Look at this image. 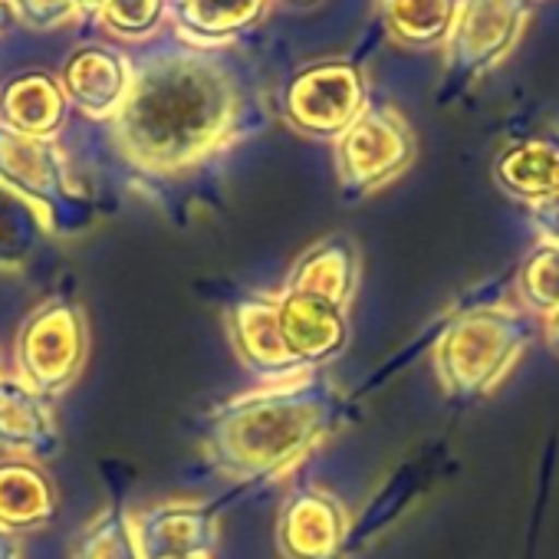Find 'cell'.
<instances>
[{
	"label": "cell",
	"mask_w": 559,
	"mask_h": 559,
	"mask_svg": "<svg viewBox=\"0 0 559 559\" xmlns=\"http://www.w3.org/2000/svg\"><path fill=\"white\" fill-rule=\"evenodd\" d=\"M243 96L234 73L204 53H162L145 60L126 106L109 122L112 148L132 185L165 204L204 165L240 139Z\"/></svg>",
	"instance_id": "cell-1"
},
{
	"label": "cell",
	"mask_w": 559,
	"mask_h": 559,
	"mask_svg": "<svg viewBox=\"0 0 559 559\" xmlns=\"http://www.w3.org/2000/svg\"><path fill=\"white\" fill-rule=\"evenodd\" d=\"M340 421V395L317 369L263 382L204 418V461L227 480H273L300 464Z\"/></svg>",
	"instance_id": "cell-2"
},
{
	"label": "cell",
	"mask_w": 559,
	"mask_h": 559,
	"mask_svg": "<svg viewBox=\"0 0 559 559\" xmlns=\"http://www.w3.org/2000/svg\"><path fill=\"white\" fill-rule=\"evenodd\" d=\"M0 191L37 217L47 240H76L99 214L57 139H34L4 126H0Z\"/></svg>",
	"instance_id": "cell-3"
},
{
	"label": "cell",
	"mask_w": 559,
	"mask_h": 559,
	"mask_svg": "<svg viewBox=\"0 0 559 559\" xmlns=\"http://www.w3.org/2000/svg\"><path fill=\"white\" fill-rule=\"evenodd\" d=\"M90 359L86 310L70 294H53L27 313L14 340V372L50 402L67 395Z\"/></svg>",
	"instance_id": "cell-4"
},
{
	"label": "cell",
	"mask_w": 559,
	"mask_h": 559,
	"mask_svg": "<svg viewBox=\"0 0 559 559\" xmlns=\"http://www.w3.org/2000/svg\"><path fill=\"white\" fill-rule=\"evenodd\" d=\"M369 106L366 73L343 57L300 67L280 93L284 122L310 139H340Z\"/></svg>",
	"instance_id": "cell-5"
},
{
	"label": "cell",
	"mask_w": 559,
	"mask_h": 559,
	"mask_svg": "<svg viewBox=\"0 0 559 559\" xmlns=\"http://www.w3.org/2000/svg\"><path fill=\"white\" fill-rule=\"evenodd\" d=\"M530 17L533 0H461L444 44V93H464L484 73L497 70L523 40Z\"/></svg>",
	"instance_id": "cell-6"
},
{
	"label": "cell",
	"mask_w": 559,
	"mask_h": 559,
	"mask_svg": "<svg viewBox=\"0 0 559 559\" xmlns=\"http://www.w3.org/2000/svg\"><path fill=\"white\" fill-rule=\"evenodd\" d=\"M415 162V132L408 119L385 103H369L362 116L336 139V171L346 198H366L395 181Z\"/></svg>",
	"instance_id": "cell-7"
},
{
	"label": "cell",
	"mask_w": 559,
	"mask_h": 559,
	"mask_svg": "<svg viewBox=\"0 0 559 559\" xmlns=\"http://www.w3.org/2000/svg\"><path fill=\"white\" fill-rule=\"evenodd\" d=\"M142 559H214L217 510L201 500H158L132 513Z\"/></svg>",
	"instance_id": "cell-8"
},
{
	"label": "cell",
	"mask_w": 559,
	"mask_h": 559,
	"mask_svg": "<svg viewBox=\"0 0 559 559\" xmlns=\"http://www.w3.org/2000/svg\"><path fill=\"white\" fill-rule=\"evenodd\" d=\"M227 336L237 362L260 382L290 379L304 369L284 343L276 320V294H243L227 310Z\"/></svg>",
	"instance_id": "cell-9"
},
{
	"label": "cell",
	"mask_w": 559,
	"mask_h": 559,
	"mask_svg": "<svg viewBox=\"0 0 559 559\" xmlns=\"http://www.w3.org/2000/svg\"><path fill=\"white\" fill-rule=\"evenodd\" d=\"M132 76L135 67L126 53L103 44H86L67 57L57 80L67 93L70 109L93 122H112L129 99Z\"/></svg>",
	"instance_id": "cell-10"
},
{
	"label": "cell",
	"mask_w": 559,
	"mask_h": 559,
	"mask_svg": "<svg viewBox=\"0 0 559 559\" xmlns=\"http://www.w3.org/2000/svg\"><path fill=\"white\" fill-rule=\"evenodd\" d=\"M63 448L53 402L17 372L0 376V451L4 457L47 461Z\"/></svg>",
	"instance_id": "cell-11"
},
{
	"label": "cell",
	"mask_w": 559,
	"mask_h": 559,
	"mask_svg": "<svg viewBox=\"0 0 559 559\" xmlns=\"http://www.w3.org/2000/svg\"><path fill=\"white\" fill-rule=\"evenodd\" d=\"M276 320L287 349L304 369H320L346 349L349 326L346 310L307 297V294H276Z\"/></svg>",
	"instance_id": "cell-12"
},
{
	"label": "cell",
	"mask_w": 559,
	"mask_h": 559,
	"mask_svg": "<svg viewBox=\"0 0 559 559\" xmlns=\"http://www.w3.org/2000/svg\"><path fill=\"white\" fill-rule=\"evenodd\" d=\"M346 510L323 490L294 493L276 516V546L287 559H330L343 546Z\"/></svg>",
	"instance_id": "cell-13"
},
{
	"label": "cell",
	"mask_w": 559,
	"mask_h": 559,
	"mask_svg": "<svg viewBox=\"0 0 559 559\" xmlns=\"http://www.w3.org/2000/svg\"><path fill=\"white\" fill-rule=\"evenodd\" d=\"M70 103L53 73L27 70L0 86V126L34 139H57L67 126Z\"/></svg>",
	"instance_id": "cell-14"
},
{
	"label": "cell",
	"mask_w": 559,
	"mask_h": 559,
	"mask_svg": "<svg viewBox=\"0 0 559 559\" xmlns=\"http://www.w3.org/2000/svg\"><path fill=\"white\" fill-rule=\"evenodd\" d=\"M359 280V250L349 237L336 234L313 243L287 276V294H307L326 300L340 310H349Z\"/></svg>",
	"instance_id": "cell-15"
},
{
	"label": "cell",
	"mask_w": 559,
	"mask_h": 559,
	"mask_svg": "<svg viewBox=\"0 0 559 559\" xmlns=\"http://www.w3.org/2000/svg\"><path fill=\"white\" fill-rule=\"evenodd\" d=\"M57 516V487L44 464L0 457V526L24 536L50 526Z\"/></svg>",
	"instance_id": "cell-16"
},
{
	"label": "cell",
	"mask_w": 559,
	"mask_h": 559,
	"mask_svg": "<svg viewBox=\"0 0 559 559\" xmlns=\"http://www.w3.org/2000/svg\"><path fill=\"white\" fill-rule=\"evenodd\" d=\"M493 178L507 194L520 201H552L559 194V148L539 139L513 142L497 155Z\"/></svg>",
	"instance_id": "cell-17"
},
{
	"label": "cell",
	"mask_w": 559,
	"mask_h": 559,
	"mask_svg": "<svg viewBox=\"0 0 559 559\" xmlns=\"http://www.w3.org/2000/svg\"><path fill=\"white\" fill-rule=\"evenodd\" d=\"M263 8L266 0H168V17L191 47H214L247 31Z\"/></svg>",
	"instance_id": "cell-18"
},
{
	"label": "cell",
	"mask_w": 559,
	"mask_h": 559,
	"mask_svg": "<svg viewBox=\"0 0 559 559\" xmlns=\"http://www.w3.org/2000/svg\"><path fill=\"white\" fill-rule=\"evenodd\" d=\"M461 0H382V21L392 40L415 50L444 47Z\"/></svg>",
	"instance_id": "cell-19"
},
{
	"label": "cell",
	"mask_w": 559,
	"mask_h": 559,
	"mask_svg": "<svg viewBox=\"0 0 559 559\" xmlns=\"http://www.w3.org/2000/svg\"><path fill=\"white\" fill-rule=\"evenodd\" d=\"M70 559H142L132 513L122 503L103 507L73 539Z\"/></svg>",
	"instance_id": "cell-20"
},
{
	"label": "cell",
	"mask_w": 559,
	"mask_h": 559,
	"mask_svg": "<svg viewBox=\"0 0 559 559\" xmlns=\"http://www.w3.org/2000/svg\"><path fill=\"white\" fill-rule=\"evenodd\" d=\"M40 240H47V234L40 230L37 217L21 201L0 191V270H21Z\"/></svg>",
	"instance_id": "cell-21"
},
{
	"label": "cell",
	"mask_w": 559,
	"mask_h": 559,
	"mask_svg": "<svg viewBox=\"0 0 559 559\" xmlns=\"http://www.w3.org/2000/svg\"><path fill=\"white\" fill-rule=\"evenodd\" d=\"M168 0H106L96 14L99 24L119 40H142L162 27Z\"/></svg>",
	"instance_id": "cell-22"
},
{
	"label": "cell",
	"mask_w": 559,
	"mask_h": 559,
	"mask_svg": "<svg viewBox=\"0 0 559 559\" xmlns=\"http://www.w3.org/2000/svg\"><path fill=\"white\" fill-rule=\"evenodd\" d=\"M520 294L536 310H559V240H546L533 250L520 273Z\"/></svg>",
	"instance_id": "cell-23"
},
{
	"label": "cell",
	"mask_w": 559,
	"mask_h": 559,
	"mask_svg": "<svg viewBox=\"0 0 559 559\" xmlns=\"http://www.w3.org/2000/svg\"><path fill=\"white\" fill-rule=\"evenodd\" d=\"M4 11L31 31H53L83 17L76 0H4Z\"/></svg>",
	"instance_id": "cell-24"
},
{
	"label": "cell",
	"mask_w": 559,
	"mask_h": 559,
	"mask_svg": "<svg viewBox=\"0 0 559 559\" xmlns=\"http://www.w3.org/2000/svg\"><path fill=\"white\" fill-rule=\"evenodd\" d=\"M0 559H24V546L21 536L0 526Z\"/></svg>",
	"instance_id": "cell-25"
},
{
	"label": "cell",
	"mask_w": 559,
	"mask_h": 559,
	"mask_svg": "<svg viewBox=\"0 0 559 559\" xmlns=\"http://www.w3.org/2000/svg\"><path fill=\"white\" fill-rule=\"evenodd\" d=\"M103 4H106V0H76L80 14H90V17H96L103 11Z\"/></svg>",
	"instance_id": "cell-26"
},
{
	"label": "cell",
	"mask_w": 559,
	"mask_h": 559,
	"mask_svg": "<svg viewBox=\"0 0 559 559\" xmlns=\"http://www.w3.org/2000/svg\"><path fill=\"white\" fill-rule=\"evenodd\" d=\"M549 343L559 349V310H556V317L549 320Z\"/></svg>",
	"instance_id": "cell-27"
},
{
	"label": "cell",
	"mask_w": 559,
	"mask_h": 559,
	"mask_svg": "<svg viewBox=\"0 0 559 559\" xmlns=\"http://www.w3.org/2000/svg\"><path fill=\"white\" fill-rule=\"evenodd\" d=\"M290 4H317V0H290Z\"/></svg>",
	"instance_id": "cell-28"
},
{
	"label": "cell",
	"mask_w": 559,
	"mask_h": 559,
	"mask_svg": "<svg viewBox=\"0 0 559 559\" xmlns=\"http://www.w3.org/2000/svg\"><path fill=\"white\" fill-rule=\"evenodd\" d=\"M0 24H4V0H0Z\"/></svg>",
	"instance_id": "cell-29"
},
{
	"label": "cell",
	"mask_w": 559,
	"mask_h": 559,
	"mask_svg": "<svg viewBox=\"0 0 559 559\" xmlns=\"http://www.w3.org/2000/svg\"><path fill=\"white\" fill-rule=\"evenodd\" d=\"M0 376H4V353H0Z\"/></svg>",
	"instance_id": "cell-30"
}]
</instances>
